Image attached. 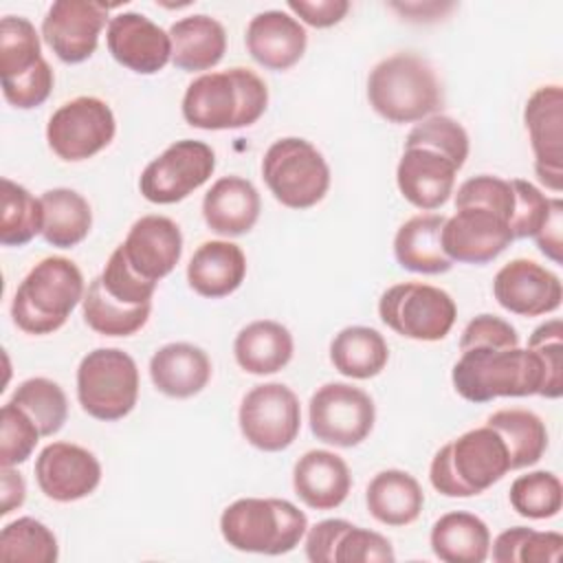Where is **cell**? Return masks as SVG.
I'll use <instances>...</instances> for the list:
<instances>
[{"label": "cell", "mask_w": 563, "mask_h": 563, "mask_svg": "<svg viewBox=\"0 0 563 563\" xmlns=\"http://www.w3.org/2000/svg\"><path fill=\"white\" fill-rule=\"evenodd\" d=\"M455 391L468 402L495 398H552L541 356L530 347H468L453 365Z\"/></svg>", "instance_id": "6da1fadb"}, {"label": "cell", "mask_w": 563, "mask_h": 563, "mask_svg": "<svg viewBox=\"0 0 563 563\" xmlns=\"http://www.w3.org/2000/svg\"><path fill=\"white\" fill-rule=\"evenodd\" d=\"M268 106L264 79L244 66L196 77L183 95V117L198 130H238L253 125Z\"/></svg>", "instance_id": "7a4b0ae2"}, {"label": "cell", "mask_w": 563, "mask_h": 563, "mask_svg": "<svg viewBox=\"0 0 563 563\" xmlns=\"http://www.w3.org/2000/svg\"><path fill=\"white\" fill-rule=\"evenodd\" d=\"M367 101L389 123H413L438 112L444 95L427 59L413 53H396L369 70Z\"/></svg>", "instance_id": "3957f363"}, {"label": "cell", "mask_w": 563, "mask_h": 563, "mask_svg": "<svg viewBox=\"0 0 563 563\" xmlns=\"http://www.w3.org/2000/svg\"><path fill=\"white\" fill-rule=\"evenodd\" d=\"M84 295V275L73 260L62 255L44 257L29 271L13 295V323L26 334H51L66 323Z\"/></svg>", "instance_id": "277c9868"}, {"label": "cell", "mask_w": 563, "mask_h": 563, "mask_svg": "<svg viewBox=\"0 0 563 563\" xmlns=\"http://www.w3.org/2000/svg\"><path fill=\"white\" fill-rule=\"evenodd\" d=\"M510 471L501 435L484 424L446 442L431 460V486L444 497H475Z\"/></svg>", "instance_id": "5b68a950"}, {"label": "cell", "mask_w": 563, "mask_h": 563, "mask_svg": "<svg viewBox=\"0 0 563 563\" xmlns=\"http://www.w3.org/2000/svg\"><path fill=\"white\" fill-rule=\"evenodd\" d=\"M308 517L288 499L242 497L220 515L222 539L240 552L286 554L306 537Z\"/></svg>", "instance_id": "8992f818"}, {"label": "cell", "mask_w": 563, "mask_h": 563, "mask_svg": "<svg viewBox=\"0 0 563 563\" xmlns=\"http://www.w3.org/2000/svg\"><path fill=\"white\" fill-rule=\"evenodd\" d=\"M262 178L277 202L288 209H310L330 189V167L306 139L275 141L262 158Z\"/></svg>", "instance_id": "52a82bcc"}, {"label": "cell", "mask_w": 563, "mask_h": 563, "mask_svg": "<svg viewBox=\"0 0 563 563\" xmlns=\"http://www.w3.org/2000/svg\"><path fill=\"white\" fill-rule=\"evenodd\" d=\"M77 400L103 422L125 418L139 400V367L119 347H97L77 367Z\"/></svg>", "instance_id": "ba28073f"}, {"label": "cell", "mask_w": 563, "mask_h": 563, "mask_svg": "<svg viewBox=\"0 0 563 563\" xmlns=\"http://www.w3.org/2000/svg\"><path fill=\"white\" fill-rule=\"evenodd\" d=\"M378 314L387 328L405 339L440 341L451 332L457 319V306L438 286L402 282L380 295Z\"/></svg>", "instance_id": "9c48e42d"}, {"label": "cell", "mask_w": 563, "mask_h": 563, "mask_svg": "<svg viewBox=\"0 0 563 563\" xmlns=\"http://www.w3.org/2000/svg\"><path fill=\"white\" fill-rule=\"evenodd\" d=\"M310 431L317 440L352 449L374 429L376 407L367 391L350 383H325L308 402Z\"/></svg>", "instance_id": "30bf717a"}, {"label": "cell", "mask_w": 563, "mask_h": 563, "mask_svg": "<svg viewBox=\"0 0 563 563\" xmlns=\"http://www.w3.org/2000/svg\"><path fill=\"white\" fill-rule=\"evenodd\" d=\"M238 422L244 440L266 453L288 449L301 429L297 394L284 383L255 385L240 405Z\"/></svg>", "instance_id": "8fae6325"}, {"label": "cell", "mask_w": 563, "mask_h": 563, "mask_svg": "<svg viewBox=\"0 0 563 563\" xmlns=\"http://www.w3.org/2000/svg\"><path fill=\"white\" fill-rule=\"evenodd\" d=\"M117 132L112 108L99 97H75L48 119V147L68 163L86 161L110 145Z\"/></svg>", "instance_id": "7c38bea8"}, {"label": "cell", "mask_w": 563, "mask_h": 563, "mask_svg": "<svg viewBox=\"0 0 563 563\" xmlns=\"http://www.w3.org/2000/svg\"><path fill=\"white\" fill-rule=\"evenodd\" d=\"M216 169V154L205 141L183 139L150 161L139 189L154 205H174L202 187Z\"/></svg>", "instance_id": "4fadbf2b"}, {"label": "cell", "mask_w": 563, "mask_h": 563, "mask_svg": "<svg viewBox=\"0 0 563 563\" xmlns=\"http://www.w3.org/2000/svg\"><path fill=\"white\" fill-rule=\"evenodd\" d=\"M523 123L534 154L537 178L559 194L563 189V90L561 86L537 88L523 108Z\"/></svg>", "instance_id": "5bb4252c"}, {"label": "cell", "mask_w": 563, "mask_h": 563, "mask_svg": "<svg viewBox=\"0 0 563 563\" xmlns=\"http://www.w3.org/2000/svg\"><path fill=\"white\" fill-rule=\"evenodd\" d=\"M108 7L88 0H57L42 20V37L64 64L86 62L99 44Z\"/></svg>", "instance_id": "9a60e30c"}, {"label": "cell", "mask_w": 563, "mask_h": 563, "mask_svg": "<svg viewBox=\"0 0 563 563\" xmlns=\"http://www.w3.org/2000/svg\"><path fill=\"white\" fill-rule=\"evenodd\" d=\"M442 249L451 262L486 264L501 255L515 240L510 224L484 207H460L444 220Z\"/></svg>", "instance_id": "2e32d148"}, {"label": "cell", "mask_w": 563, "mask_h": 563, "mask_svg": "<svg viewBox=\"0 0 563 563\" xmlns=\"http://www.w3.org/2000/svg\"><path fill=\"white\" fill-rule=\"evenodd\" d=\"M497 303L519 317H541L559 310L563 286L556 273L534 260L517 257L504 264L493 279Z\"/></svg>", "instance_id": "e0dca14e"}, {"label": "cell", "mask_w": 563, "mask_h": 563, "mask_svg": "<svg viewBox=\"0 0 563 563\" xmlns=\"http://www.w3.org/2000/svg\"><path fill=\"white\" fill-rule=\"evenodd\" d=\"M40 490L59 504L88 497L101 482V464L88 449L73 442H51L35 460Z\"/></svg>", "instance_id": "ac0fdd59"}, {"label": "cell", "mask_w": 563, "mask_h": 563, "mask_svg": "<svg viewBox=\"0 0 563 563\" xmlns=\"http://www.w3.org/2000/svg\"><path fill=\"white\" fill-rule=\"evenodd\" d=\"M106 44L114 62L139 75H154L172 62L169 33L136 11L110 18Z\"/></svg>", "instance_id": "d6986e66"}, {"label": "cell", "mask_w": 563, "mask_h": 563, "mask_svg": "<svg viewBox=\"0 0 563 563\" xmlns=\"http://www.w3.org/2000/svg\"><path fill=\"white\" fill-rule=\"evenodd\" d=\"M119 251L139 277L158 284L183 255V233L172 218L150 213L130 227Z\"/></svg>", "instance_id": "ffe728a7"}, {"label": "cell", "mask_w": 563, "mask_h": 563, "mask_svg": "<svg viewBox=\"0 0 563 563\" xmlns=\"http://www.w3.org/2000/svg\"><path fill=\"white\" fill-rule=\"evenodd\" d=\"M455 174L457 167L446 156L427 147H405L396 167V185L407 202L433 211L451 198Z\"/></svg>", "instance_id": "44dd1931"}, {"label": "cell", "mask_w": 563, "mask_h": 563, "mask_svg": "<svg viewBox=\"0 0 563 563\" xmlns=\"http://www.w3.org/2000/svg\"><path fill=\"white\" fill-rule=\"evenodd\" d=\"M308 44V33L297 18L271 9L251 18L246 26V51L268 70H288L295 66Z\"/></svg>", "instance_id": "7402d4cb"}, {"label": "cell", "mask_w": 563, "mask_h": 563, "mask_svg": "<svg viewBox=\"0 0 563 563\" xmlns=\"http://www.w3.org/2000/svg\"><path fill=\"white\" fill-rule=\"evenodd\" d=\"M295 495L312 510L341 506L352 488V475L341 455L325 449L306 451L292 468Z\"/></svg>", "instance_id": "603a6c76"}, {"label": "cell", "mask_w": 563, "mask_h": 563, "mask_svg": "<svg viewBox=\"0 0 563 563\" xmlns=\"http://www.w3.org/2000/svg\"><path fill=\"white\" fill-rule=\"evenodd\" d=\"M262 200L255 185L242 176H222L202 198V218L218 235H244L260 218Z\"/></svg>", "instance_id": "cb8c5ba5"}, {"label": "cell", "mask_w": 563, "mask_h": 563, "mask_svg": "<svg viewBox=\"0 0 563 563\" xmlns=\"http://www.w3.org/2000/svg\"><path fill=\"white\" fill-rule=\"evenodd\" d=\"M244 277L246 255L229 240L202 242L187 264V282L191 290L207 299H220L235 292Z\"/></svg>", "instance_id": "d4e9b609"}, {"label": "cell", "mask_w": 563, "mask_h": 563, "mask_svg": "<svg viewBox=\"0 0 563 563\" xmlns=\"http://www.w3.org/2000/svg\"><path fill=\"white\" fill-rule=\"evenodd\" d=\"M211 358L194 343H167L150 358V378L154 387L169 398H191L200 394L211 378Z\"/></svg>", "instance_id": "484cf974"}, {"label": "cell", "mask_w": 563, "mask_h": 563, "mask_svg": "<svg viewBox=\"0 0 563 563\" xmlns=\"http://www.w3.org/2000/svg\"><path fill=\"white\" fill-rule=\"evenodd\" d=\"M167 33L172 40V64L180 70H209L227 53V31L211 15L196 13L180 18Z\"/></svg>", "instance_id": "4316f807"}, {"label": "cell", "mask_w": 563, "mask_h": 563, "mask_svg": "<svg viewBox=\"0 0 563 563\" xmlns=\"http://www.w3.org/2000/svg\"><path fill=\"white\" fill-rule=\"evenodd\" d=\"M444 216L440 213H420L400 224L394 238L396 262L411 273L440 275L451 271L453 262L442 249V227Z\"/></svg>", "instance_id": "83f0119b"}, {"label": "cell", "mask_w": 563, "mask_h": 563, "mask_svg": "<svg viewBox=\"0 0 563 563\" xmlns=\"http://www.w3.org/2000/svg\"><path fill=\"white\" fill-rule=\"evenodd\" d=\"M365 504L376 521L400 528L413 523L420 517L424 493L411 473L387 468L369 479Z\"/></svg>", "instance_id": "f1b7e54d"}, {"label": "cell", "mask_w": 563, "mask_h": 563, "mask_svg": "<svg viewBox=\"0 0 563 563\" xmlns=\"http://www.w3.org/2000/svg\"><path fill=\"white\" fill-rule=\"evenodd\" d=\"M292 334L286 325L273 319H260L244 325L233 341L238 365L255 376L284 369L292 358Z\"/></svg>", "instance_id": "f546056e"}, {"label": "cell", "mask_w": 563, "mask_h": 563, "mask_svg": "<svg viewBox=\"0 0 563 563\" xmlns=\"http://www.w3.org/2000/svg\"><path fill=\"white\" fill-rule=\"evenodd\" d=\"M429 543L444 563H482L490 552V530L477 515L453 510L433 523Z\"/></svg>", "instance_id": "4dcf8cb0"}, {"label": "cell", "mask_w": 563, "mask_h": 563, "mask_svg": "<svg viewBox=\"0 0 563 563\" xmlns=\"http://www.w3.org/2000/svg\"><path fill=\"white\" fill-rule=\"evenodd\" d=\"M387 361V341L378 330L367 325H347L330 343V363L347 378H374L385 369Z\"/></svg>", "instance_id": "1f68e13d"}, {"label": "cell", "mask_w": 563, "mask_h": 563, "mask_svg": "<svg viewBox=\"0 0 563 563\" xmlns=\"http://www.w3.org/2000/svg\"><path fill=\"white\" fill-rule=\"evenodd\" d=\"M44 227L42 235L57 249H70L86 240L92 227V211L88 200L68 187H55L42 194Z\"/></svg>", "instance_id": "d6a6232c"}, {"label": "cell", "mask_w": 563, "mask_h": 563, "mask_svg": "<svg viewBox=\"0 0 563 563\" xmlns=\"http://www.w3.org/2000/svg\"><path fill=\"white\" fill-rule=\"evenodd\" d=\"M486 424L501 435L510 471L537 464L548 449L545 422L530 409H499L486 418Z\"/></svg>", "instance_id": "836d02e7"}, {"label": "cell", "mask_w": 563, "mask_h": 563, "mask_svg": "<svg viewBox=\"0 0 563 563\" xmlns=\"http://www.w3.org/2000/svg\"><path fill=\"white\" fill-rule=\"evenodd\" d=\"M81 310H84V321L95 332L103 336H130L147 323L152 303L125 306L112 299L106 292L101 279L95 277L86 288V295L81 299Z\"/></svg>", "instance_id": "e575fe53"}, {"label": "cell", "mask_w": 563, "mask_h": 563, "mask_svg": "<svg viewBox=\"0 0 563 563\" xmlns=\"http://www.w3.org/2000/svg\"><path fill=\"white\" fill-rule=\"evenodd\" d=\"M44 227V207L26 187L2 178V216H0V244L24 246Z\"/></svg>", "instance_id": "d590c367"}, {"label": "cell", "mask_w": 563, "mask_h": 563, "mask_svg": "<svg viewBox=\"0 0 563 563\" xmlns=\"http://www.w3.org/2000/svg\"><path fill=\"white\" fill-rule=\"evenodd\" d=\"M57 556L53 530L33 517H18L0 532V559L7 563H55Z\"/></svg>", "instance_id": "8d00e7d4"}, {"label": "cell", "mask_w": 563, "mask_h": 563, "mask_svg": "<svg viewBox=\"0 0 563 563\" xmlns=\"http://www.w3.org/2000/svg\"><path fill=\"white\" fill-rule=\"evenodd\" d=\"M11 402L29 413L42 438L55 435L68 418V398L64 389L44 376L26 378L20 383L11 396Z\"/></svg>", "instance_id": "74e56055"}, {"label": "cell", "mask_w": 563, "mask_h": 563, "mask_svg": "<svg viewBox=\"0 0 563 563\" xmlns=\"http://www.w3.org/2000/svg\"><path fill=\"white\" fill-rule=\"evenodd\" d=\"M563 537L559 532H539L515 526L493 541V561L497 563H556L561 559Z\"/></svg>", "instance_id": "f35d334b"}, {"label": "cell", "mask_w": 563, "mask_h": 563, "mask_svg": "<svg viewBox=\"0 0 563 563\" xmlns=\"http://www.w3.org/2000/svg\"><path fill=\"white\" fill-rule=\"evenodd\" d=\"M42 44L31 20L4 15L0 20V77L15 79L40 64Z\"/></svg>", "instance_id": "ab89813d"}, {"label": "cell", "mask_w": 563, "mask_h": 563, "mask_svg": "<svg viewBox=\"0 0 563 563\" xmlns=\"http://www.w3.org/2000/svg\"><path fill=\"white\" fill-rule=\"evenodd\" d=\"M508 499L512 510L526 519H550L563 506V486L554 473L532 471L510 484Z\"/></svg>", "instance_id": "60d3db41"}, {"label": "cell", "mask_w": 563, "mask_h": 563, "mask_svg": "<svg viewBox=\"0 0 563 563\" xmlns=\"http://www.w3.org/2000/svg\"><path fill=\"white\" fill-rule=\"evenodd\" d=\"M405 147H427L446 156L457 169L468 158V134L462 123L446 114H431L422 119L405 139Z\"/></svg>", "instance_id": "b9f144b4"}, {"label": "cell", "mask_w": 563, "mask_h": 563, "mask_svg": "<svg viewBox=\"0 0 563 563\" xmlns=\"http://www.w3.org/2000/svg\"><path fill=\"white\" fill-rule=\"evenodd\" d=\"M42 433L24 409L11 400L0 411V464L18 466L31 457Z\"/></svg>", "instance_id": "7bdbcfd3"}, {"label": "cell", "mask_w": 563, "mask_h": 563, "mask_svg": "<svg viewBox=\"0 0 563 563\" xmlns=\"http://www.w3.org/2000/svg\"><path fill=\"white\" fill-rule=\"evenodd\" d=\"M460 207H484L504 218L508 224L515 213V191L510 180L499 176L482 174L464 180L455 194V209Z\"/></svg>", "instance_id": "ee69618b"}, {"label": "cell", "mask_w": 563, "mask_h": 563, "mask_svg": "<svg viewBox=\"0 0 563 563\" xmlns=\"http://www.w3.org/2000/svg\"><path fill=\"white\" fill-rule=\"evenodd\" d=\"M106 292L125 303V306H145L152 303V295L156 290L154 282H147L143 277H139L128 262L123 260V253L119 251V246L110 253L103 273L99 275Z\"/></svg>", "instance_id": "f6af8a7d"}, {"label": "cell", "mask_w": 563, "mask_h": 563, "mask_svg": "<svg viewBox=\"0 0 563 563\" xmlns=\"http://www.w3.org/2000/svg\"><path fill=\"white\" fill-rule=\"evenodd\" d=\"M396 554L383 534L350 523L336 541L334 563H394Z\"/></svg>", "instance_id": "bcb514c9"}, {"label": "cell", "mask_w": 563, "mask_h": 563, "mask_svg": "<svg viewBox=\"0 0 563 563\" xmlns=\"http://www.w3.org/2000/svg\"><path fill=\"white\" fill-rule=\"evenodd\" d=\"M510 185L515 191V213L510 220V233L515 240L534 238L550 216L552 198L543 196L541 189L521 178H512Z\"/></svg>", "instance_id": "7dc6e473"}, {"label": "cell", "mask_w": 563, "mask_h": 563, "mask_svg": "<svg viewBox=\"0 0 563 563\" xmlns=\"http://www.w3.org/2000/svg\"><path fill=\"white\" fill-rule=\"evenodd\" d=\"M53 84L55 75L51 64L46 59H40V64L33 66L29 73L15 79H2V95L13 108L31 110L48 99Z\"/></svg>", "instance_id": "c3c4849f"}, {"label": "cell", "mask_w": 563, "mask_h": 563, "mask_svg": "<svg viewBox=\"0 0 563 563\" xmlns=\"http://www.w3.org/2000/svg\"><path fill=\"white\" fill-rule=\"evenodd\" d=\"M528 347L534 350L548 372L552 398H561L563 394V323L561 319H550L534 328L528 339Z\"/></svg>", "instance_id": "681fc988"}, {"label": "cell", "mask_w": 563, "mask_h": 563, "mask_svg": "<svg viewBox=\"0 0 563 563\" xmlns=\"http://www.w3.org/2000/svg\"><path fill=\"white\" fill-rule=\"evenodd\" d=\"M517 330L501 317L477 314L471 319L460 336V352L468 347H517Z\"/></svg>", "instance_id": "f907efd6"}, {"label": "cell", "mask_w": 563, "mask_h": 563, "mask_svg": "<svg viewBox=\"0 0 563 563\" xmlns=\"http://www.w3.org/2000/svg\"><path fill=\"white\" fill-rule=\"evenodd\" d=\"M350 526L345 519H323L306 530V556L312 563H334V548L343 530Z\"/></svg>", "instance_id": "816d5d0a"}, {"label": "cell", "mask_w": 563, "mask_h": 563, "mask_svg": "<svg viewBox=\"0 0 563 563\" xmlns=\"http://www.w3.org/2000/svg\"><path fill=\"white\" fill-rule=\"evenodd\" d=\"M288 9L314 29L339 24L350 11L347 0H288Z\"/></svg>", "instance_id": "f5cc1de1"}, {"label": "cell", "mask_w": 563, "mask_h": 563, "mask_svg": "<svg viewBox=\"0 0 563 563\" xmlns=\"http://www.w3.org/2000/svg\"><path fill=\"white\" fill-rule=\"evenodd\" d=\"M561 231H563V200L561 198H552V207H550V216L543 222V227L539 229V233L534 235V242L539 246V251L550 257L552 262L561 264L563 255V242H561Z\"/></svg>", "instance_id": "db71d44e"}, {"label": "cell", "mask_w": 563, "mask_h": 563, "mask_svg": "<svg viewBox=\"0 0 563 563\" xmlns=\"http://www.w3.org/2000/svg\"><path fill=\"white\" fill-rule=\"evenodd\" d=\"M2 504L0 515H9L11 510L20 508L26 499V484L24 477L13 471V466H2Z\"/></svg>", "instance_id": "11a10c76"}]
</instances>
